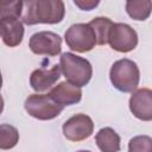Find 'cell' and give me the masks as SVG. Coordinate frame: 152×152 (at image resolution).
<instances>
[{
	"instance_id": "14",
	"label": "cell",
	"mask_w": 152,
	"mask_h": 152,
	"mask_svg": "<svg viewBox=\"0 0 152 152\" xmlns=\"http://www.w3.org/2000/svg\"><path fill=\"white\" fill-rule=\"evenodd\" d=\"M151 10H152V2L151 0H129L126 2V12L127 14L134 19V20H146L150 14H151Z\"/></svg>"
},
{
	"instance_id": "10",
	"label": "cell",
	"mask_w": 152,
	"mask_h": 152,
	"mask_svg": "<svg viewBox=\"0 0 152 152\" xmlns=\"http://www.w3.org/2000/svg\"><path fill=\"white\" fill-rule=\"evenodd\" d=\"M0 37L5 45L18 46L24 38V24L20 18L6 17L0 19Z\"/></svg>"
},
{
	"instance_id": "6",
	"label": "cell",
	"mask_w": 152,
	"mask_h": 152,
	"mask_svg": "<svg viewBox=\"0 0 152 152\" xmlns=\"http://www.w3.org/2000/svg\"><path fill=\"white\" fill-rule=\"evenodd\" d=\"M107 43L118 52H129L138 45V33L135 30L125 23H113Z\"/></svg>"
},
{
	"instance_id": "4",
	"label": "cell",
	"mask_w": 152,
	"mask_h": 152,
	"mask_svg": "<svg viewBox=\"0 0 152 152\" xmlns=\"http://www.w3.org/2000/svg\"><path fill=\"white\" fill-rule=\"evenodd\" d=\"M25 110L28 115L38 120H52L64 109L63 106L55 102L49 94H32L25 100Z\"/></svg>"
},
{
	"instance_id": "16",
	"label": "cell",
	"mask_w": 152,
	"mask_h": 152,
	"mask_svg": "<svg viewBox=\"0 0 152 152\" xmlns=\"http://www.w3.org/2000/svg\"><path fill=\"white\" fill-rule=\"evenodd\" d=\"M19 142L18 129L10 124L0 125V150H11Z\"/></svg>"
},
{
	"instance_id": "3",
	"label": "cell",
	"mask_w": 152,
	"mask_h": 152,
	"mask_svg": "<svg viewBox=\"0 0 152 152\" xmlns=\"http://www.w3.org/2000/svg\"><path fill=\"white\" fill-rule=\"evenodd\" d=\"M109 78L115 89L122 93H132L140 81V71L137 63L128 58H121L113 63Z\"/></svg>"
},
{
	"instance_id": "22",
	"label": "cell",
	"mask_w": 152,
	"mask_h": 152,
	"mask_svg": "<svg viewBox=\"0 0 152 152\" xmlns=\"http://www.w3.org/2000/svg\"><path fill=\"white\" fill-rule=\"evenodd\" d=\"M77 152H90V151H87V150H81V151H77Z\"/></svg>"
},
{
	"instance_id": "11",
	"label": "cell",
	"mask_w": 152,
	"mask_h": 152,
	"mask_svg": "<svg viewBox=\"0 0 152 152\" xmlns=\"http://www.w3.org/2000/svg\"><path fill=\"white\" fill-rule=\"evenodd\" d=\"M62 71L58 64L52 65L50 69L38 68L33 70L30 75V86L38 94L46 91L51 89L52 86L59 80Z\"/></svg>"
},
{
	"instance_id": "19",
	"label": "cell",
	"mask_w": 152,
	"mask_h": 152,
	"mask_svg": "<svg viewBox=\"0 0 152 152\" xmlns=\"http://www.w3.org/2000/svg\"><path fill=\"white\" fill-rule=\"evenodd\" d=\"M74 4L82 11H91L100 4V1L99 0H74Z\"/></svg>"
},
{
	"instance_id": "12",
	"label": "cell",
	"mask_w": 152,
	"mask_h": 152,
	"mask_svg": "<svg viewBox=\"0 0 152 152\" xmlns=\"http://www.w3.org/2000/svg\"><path fill=\"white\" fill-rule=\"evenodd\" d=\"M49 96L58 104L65 107L78 103L82 99V90L81 88L64 81L51 88V90L49 91Z\"/></svg>"
},
{
	"instance_id": "18",
	"label": "cell",
	"mask_w": 152,
	"mask_h": 152,
	"mask_svg": "<svg viewBox=\"0 0 152 152\" xmlns=\"http://www.w3.org/2000/svg\"><path fill=\"white\" fill-rule=\"evenodd\" d=\"M128 152H152V138L150 135H135L128 142Z\"/></svg>"
},
{
	"instance_id": "9",
	"label": "cell",
	"mask_w": 152,
	"mask_h": 152,
	"mask_svg": "<svg viewBox=\"0 0 152 152\" xmlns=\"http://www.w3.org/2000/svg\"><path fill=\"white\" fill-rule=\"evenodd\" d=\"M128 104L132 114L139 120H152V90L150 88H140L132 91Z\"/></svg>"
},
{
	"instance_id": "5",
	"label": "cell",
	"mask_w": 152,
	"mask_h": 152,
	"mask_svg": "<svg viewBox=\"0 0 152 152\" xmlns=\"http://www.w3.org/2000/svg\"><path fill=\"white\" fill-rule=\"evenodd\" d=\"M68 48L76 52H88L96 45V37L87 23H78L71 25L64 34Z\"/></svg>"
},
{
	"instance_id": "21",
	"label": "cell",
	"mask_w": 152,
	"mask_h": 152,
	"mask_svg": "<svg viewBox=\"0 0 152 152\" xmlns=\"http://www.w3.org/2000/svg\"><path fill=\"white\" fill-rule=\"evenodd\" d=\"M2 87V76H1V71H0V89Z\"/></svg>"
},
{
	"instance_id": "1",
	"label": "cell",
	"mask_w": 152,
	"mask_h": 152,
	"mask_svg": "<svg viewBox=\"0 0 152 152\" xmlns=\"http://www.w3.org/2000/svg\"><path fill=\"white\" fill-rule=\"evenodd\" d=\"M65 15L62 0H26L23 1L21 21L26 25L58 24Z\"/></svg>"
},
{
	"instance_id": "7",
	"label": "cell",
	"mask_w": 152,
	"mask_h": 152,
	"mask_svg": "<svg viewBox=\"0 0 152 152\" xmlns=\"http://www.w3.org/2000/svg\"><path fill=\"white\" fill-rule=\"evenodd\" d=\"M28 48L34 55L57 56L62 51V38L52 31H39L31 36Z\"/></svg>"
},
{
	"instance_id": "20",
	"label": "cell",
	"mask_w": 152,
	"mask_h": 152,
	"mask_svg": "<svg viewBox=\"0 0 152 152\" xmlns=\"http://www.w3.org/2000/svg\"><path fill=\"white\" fill-rule=\"evenodd\" d=\"M2 110H4V99H2V96L0 95V114L2 113Z\"/></svg>"
},
{
	"instance_id": "17",
	"label": "cell",
	"mask_w": 152,
	"mask_h": 152,
	"mask_svg": "<svg viewBox=\"0 0 152 152\" xmlns=\"http://www.w3.org/2000/svg\"><path fill=\"white\" fill-rule=\"evenodd\" d=\"M23 12V1L12 0L2 1L0 0V19L6 17H17L20 18Z\"/></svg>"
},
{
	"instance_id": "2",
	"label": "cell",
	"mask_w": 152,
	"mask_h": 152,
	"mask_svg": "<svg viewBox=\"0 0 152 152\" xmlns=\"http://www.w3.org/2000/svg\"><path fill=\"white\" fill-rule=\"evenodd\" d=\"M59 68L66 82L82 88L89 83L93 76L90 62L72 52H64L59 58Z\"/></svg>"
},
{
	"instance_id": "15",
	"label": "cell",
	"mask_w": 152,
	"mask_h": 152,
	"mask_svg": "<svg viewBox=\"0 0 152 152\" xmlns=\"http://www.w3.org/2000/svg\"><path fill=\"white\" fill-rule=\"evenodd\" d=\"M88 24L90 25V27L93 28V31L95 33L96 44L106 45L107 40H108V33L113 25V21L106 17H96Z\"/></svg>"
},
{
	"instance_id": "8",
	"label": "cell",
	"mask_w": 152,
	"mask_h": 152,
	"mask_svg": "<svg viewBox=\"0 0 152 152\" xmlns=\"http://www.w3.org/2000/svg\"><path fill=\"white\" fill-rule=\"evenodd\" d=\"M63 135L70 141H82L88 139L94 132V122L87 114H76L68 119L62 127Z\"/></svg>"
},
{
	"instance_id": "13",
	"label": "cell",
	"mask_w": 152,
	"mask_h": 152,
	"mask_svg": "<svg viewBox=\"0 0 152 152\" xmlns=\"http://www.w3.org/2000/svg\"><path fill=\"white\" fill-rule=\"evenodd\" d=\"M95 141L101 152H119L120 151V135L112 127L101 128L96 135Z\"/></svg>"
}]
</instances>
